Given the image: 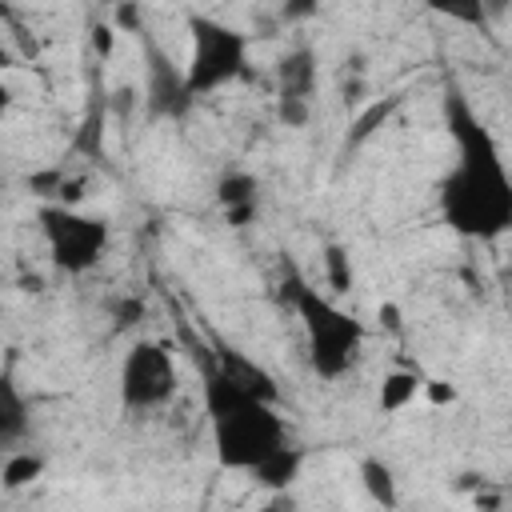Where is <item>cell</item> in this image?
Segmentation results:
<instances>
[{"mask_svg": "<svg viewBox=\"0 0 512 512\" xmlns=\"http://www.w3.org/2000/svg\"><path fill=\"white\" fill-rule=\"evenodd\" d=\"M444 124L452 140V168L440 180V220L460 240L492 244L512 232V172L480 112L460 88L444 92Z\"/></svg>", "mask_w": 512, "mask_h": 512, "instance_id": "obj_1", "label": "cell"}, {"mask_svg": "<svg viewBox=\"0 0 512 512\" xmlns=\"http://www.w3.org/2000/svg\"><path fill=\"white\" fill-rule=\"evenodd\" d=\"M204 412L212 428V456L228 472H252L268 452L288 440V420L276 408V384L248 360L220 352L204 364Z\"/></svg>", "mask_w": 512, "mask_h": 512, "instance_id": "obj_2", "label": "cell"}, {"mask_svg": "<svg viewBox=\"0 0 512 512\" xmlns=\"http://www.w3.org/2000/svg\"><path fill=\"white\" fill-rule=\"evenodd\" d=\"M284 288H288V304H292V312L304 328L308 368L320 380H344L356 368L360 352H364L368 328L348 308H340L332 296H324L316 284H308L296 268H288Z\"/></svg>", "mask_w": 512, "mask_h": 512, "instance_id": "obj_3", "label": "cell"}, {"mask_svg": "<svg viewBox=\"0 0 512 512\" xmlns=\"http://www.w3.org/2000/svg\"><path fill=\"white\" fill-rule=\"evenodd\" d=\"M184 32H188L184 96L192 104L196 100H208L220 88H228V84H236V80L248 76L252 40H248L244 28H236V24L220 20V16H208V12H188Z\"/></svg>", "mask_w": 512, "mask_h": 512, "instance_id": "obj_4", "label": "cell"}, {"mask_svg": "<svg viewBox=\"0 0 512 512\" xmlns=\"http://www.w3.org/2000/svg\"><path fill=\"white\" fill-rule=\"evenodd\" d=\"M36 224H40V236L48 244L52 264L64 276L92 272L100 264V256L108 252V240H112V224L104 216H88V212H76L68 204H40Z\"/></svg>", "mask_w": 512, "mask_h": 512, "instance_id": "obj_5", "label": "cell"}, {"mask_svg": "<svg viewBox=\"0 0 512 512\" xmlns=\"http://www.w3.org/2000/svg\"><path fill=\"white\" fill-rule=\"evenodd\" d=\"M120 408L124 412H156L180 392V368L176 356L160 340H136L120 360Z\"/></svg>", "mask_w": 512, "mask_h": 512, "instance_id": "obj_6", "label": "cell"}, {"mask_svg": "<svg viewBox=\"0 0 512 512\" xmlns=\"http://www.w3.org/2000/svg\"><path fill=\"white\" fill-rule=\"evenodd\" d=\"M148 100L156 116H180L192 100L184 96V68L176 72L164 52L148 44Z\"/></svg>", "mask_w": 512, "mask_h": 512, "instance_id": "obj_7", "label": "cell"}, {"mask_svg": "<svg viewBox=\"0 0 512 512\" xmlns=\"http://www.w3.org/2000/svg\"><path fill=\"white\" fill-rule=\"evenodd\" d=\"M300 472H304V448L292 444V440H284V444H280L276 452H268L248 476L256 480V488L284 492V488H292V484L300 480Z\"/></svg>", "mask_w": 512, "mask_h": 512, "instance_id": "obj_8", "label": "cell"}, {"mask_svg": "<svg viewBox=\"0 0 512 512\" xmlns=\"http://www.w3.org/2000/svg\"><path fill=\"white\" fill-rule=\"evenodd\" d=\"M256 192H260V180H256L252 172H244V168H232V172H224V176L216 180V200H220L224 216H228L236 228L256 212Z\"/></svg>", "mask_w": 512, "mask_h": 512, "instance_id": "obj_9", "label": "cell"}, {"mask_svg": "<svg viewBox=\"0 0 512 512\" xmlns=\"http://www.w3.org/2000/svg\"><path fill=\"white\" fill-rule=\"evenodd\" d=\"M316 92V52L292 48L276 60V96H308Z\"/></svg>", "mask_w": 512, "mask_h": 512, "instance_id": "obj_10", "label": "cell"}, {"mask_svg": "<svg viewBox=\"0 0 512 512\" xmlns=\"http://www.w3.org/2000/svg\"><path fill=\"white\" fill-rule=\"evenodd\" d=\"M420 392H424V372L420 368H392V372H384V380L376 388V408H380V416H396Z\"/></svg>", "mask_w": 512, "mask_h": 512, "instance_id": "obj_11", "label": "cell"}, {"mask_svg": "<svg viewBox=\"0 0 512 512\" xmlns=\"http://www.w3.org/2000/svg\"><path fill=\"white\" fill-rule=\"evenodd\" d=\"M28 416H32V404L20 396V388L12 384V376H4V384H0V444L4 448H16L24 440Z\"/></svg>", "mask_w": 512, "mask_h": 512, "instance_id": "obj_12", "label": "cell"}, {"mask_svg": "<svg viewBox=\"0 0 512 512\" xmlns=\"http://www.w3.org/2000/svg\"><path fill=\"white\" fill-rule=\"evenodd\" d=\"M40 476H44V456L40 452H32V448H8L4 452V464H0V488L4 492H20Z\"/></svg>", "mask_w": 512, "mask_h": 512, "instance_id": "obj_13", "label": "cell"}, {"mask_svg": "<svg viewBox=\"0 0 512 512\" xmlns=\"http://www.w3.org/2000/svg\"><path fill=\"white\" fill-rule=\"evenodd\" d=\"M424 8L460 24V28H472V32H488L496 24L488 12V0H424Z\"/></svg>", "mask_w": 512, "mask_h": 512, "instance_id": "obj_14", "label": "cell"}, {"mask_svg": "<svg viewBox=\"0 0 512 512\" xmlns=\"http://www.w3.org/2000/svg\"><path fill=\"white\" fill-rule=\"evenodd\" d=\"M360 484H364V492H368L372 504H384V508H396L400 504V496H396V472H392L388 460L364 456L360 460Z\"/></svg>", "mask_w": 512, "mask_h": 512, "instance_id": "obj_15", "label": "cell"}, {"mask_svg": "<svg viewBox=\"0 0 512 512\" xmlns=\"http://www.w3.org/2000/svg\"><path fill=\"white\" fill-rule=\"evenodd\" d=\"M352 280H356V268H352L348 248L344 244H324V284L332 288V296L352 292Z\"/></svg>", "mask_w": 512, "mask_h": 512, "instance_id": "obj_16", "label": "cell"}, {"mask_svg": "<svg viewBox=\"0 0 512 512\" xmlns=\"http://www.w3.org/2000/svg\"><path fill=\"white\" fill-rule=\"evenodd\" d=\"M276 116L284 128H304L312 116V100L308 96H276Z\"/></svg>", "mask_w": 512, "mask_h": 512, "instance_id": "obj_17", "label": "cell"}, {"mask_svg": "<svg viewBox=\"0 0 512 512\" xmlns=\"http://www.w3.org/2000/svg\"><path fill=\"white\" fill-rule=\"evenodd\" d=\"M396 104H400V96H388L384 104H372V108H368V112H364V116H360V120L352 124L348 140H352V144H360L364 136H372V132H376V124H380V120H384V116H388V112H392Z\"/></svg>", "mask_w": 512, "mask_h": 512, "instance_id": "obj_18", "label": "cell"}, {"mask_svg": "<svg viewBox=\"0 0 512 512\" xmlns=\"http://www.w3.org/2000/svg\"><path fill=\"white\" fill-rule=\"evenodd\" d=\"M432 408H452L456 400H460V388L452 384V380H444V376H424V392H420Z\"/></svg>", "mask_w": 512, "mask_h": 512, "instance_id": "obj_19", "label": "cell"}, {"mask_svg": "<svg viewBox=\"0 0 512 512\" xmlns=\"http://www.w3.org/2000/svg\"><path fill=\"white\" fill-rule=\"evenodd\" d=\"M316 12H320V0H284V4H280V20H288V24L312 20Z\"/></svg>", "mask_w": 512, "mask_h": 512, "instance_id": "obj_20", "label": "cell"}, {"mask_svg": "<svg viewBox=\"0 0 512 512\" xmlns=\"http://www.w3.org/2000/svg\"><path fill=\"white\" fill-rule=\"evenodd\" d=\"M376 316H380V324H384L388 332H396V328H400V308H396V304H380V308H376Z\"/></svg>", "mask_w": 512, "mask_h": 512, "instance_id": "obj_21", "label": "cell"}, {"mask_svg": "<svg viewBox=\"0 0 512 512\" xmlns=\"http://www.w3.org/2000/svg\"><path fill=\"white\" fill-rule=\"evenodd\" d=\"M92 44L100 48V56H108V52H112V28H108V24H100V28H96V36H92Z\"/></svg>", "mask_w": 512, "mask_h": 512, "instance_id": "obj_22", "label": "cell"}, {"mask_svg": "<svg viewBox=\"0 0 512 512\" xmlns=\"http://www.w3.org/2000/svg\"><path fill=\"white\" fill-rule=\"evenodd\" d=\"M140 312H144V304H140V300H128V304H120V308H116V316H120L124 324H136V316H140Z\"/></svg>", "mask_w": 512, "mask_h": 512, "instance_id": "obj_23", "label": "cell"}]
</instances>
